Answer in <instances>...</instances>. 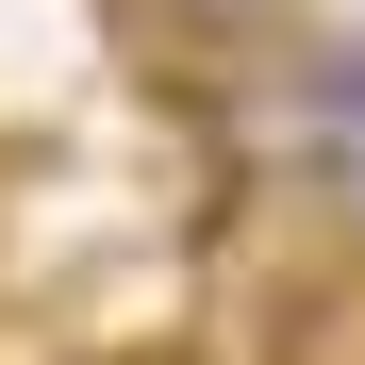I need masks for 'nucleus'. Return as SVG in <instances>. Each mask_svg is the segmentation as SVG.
Wrapping results in <instances>:
<instances>
[{"mask_svg":"<svg viewBox=\"0 0 365 365\" xmlns=\"http://www.w3.org/2000/svg\"><path fill=\"white\" fill-rule=\"evenodd\" d=\"M299 17V0H166V34H200V50H266Z\"/></svg>","mask_w":365,"mask_h":365,"instance_id":"1","label":"nucleus"}]
</instances>
